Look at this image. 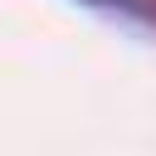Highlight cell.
Masks as SVG:
<instances>
[{
  "label": "cell",
  "instance_id": "1",
  "mask_svg": "<svg viewBox=\"0 0 156 156\" xmlns=\"http://www.w3.org/2000/svg\"><path fill=\"white\" fill-rule=\"evenodd\" d=\"M88 10H102V15H117V20H132V24H156V0H78Z\"/></svg>",
  "mask_w": 156,
  "mask_h": 156
}]
</instances>
